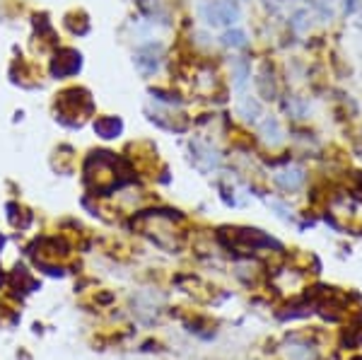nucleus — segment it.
<instances>
[{"instance_id":"9d476101","label":"nucleus","mask_w":362,"mask_h":360,"mask_svg":"<svg viewBox=\"0 0 362 360\" xmlns=\"http://www.w3.org/2000/svg\"><path fill=\"white\" fill-rule=\"evenodd\" d=\"M138 8H140V13H143V15L155 17L162 10V5H160V0H138Z\"/></svg>"},{"instance_id":"ddd939ff","label":"nucleus","mask_w":362,"mask_h":360,"mask_svg":"<svg viewBox=\"0 0 362 360\" xmlns=\"http://www.w3.org/2000/svg\"><path fill=\"white\" fill-rule=\"evenodd\" d=\"M3 245H5V237H3V235H0V249H3Z\"/></svg>"},{"instance_id":"20e7f679","label":"nucleus","mask_w":362,"mask_h":360,"mask_svg":"<svg viewBox=\"0 0 362 360\" xmlns=\"http://www.w3.org/2000/svg\"><path fill=\"white\" fill-rule=\"evenodd\" d=\"M162 58H165V46L162 44H145L136 51L133 61H136L138 71L143 75H155L162 66Z\"/></svg>"},{"instance_id":"1a4fd4ad","label":"nucleus","mask_w":362,"mask_h":360,"mask_svg":"<svg viewBox=\"0 0 362 360\" xmlns=\"http://www.w3.org/2000/svg\"><path fill=\"white\" fill-rule=\"evenodd\" d=\"M223 44L230 46V49H247L249 46V39L242 29H230V32L223 34Z\"/></svg>"},{"instance_id":"7ed1b4c3","label":"nucleus","mask_w":362,"mask_h":360,"mask_svg":"<svg viewBox=\"0 0 362 360\" xmlns=\"http://www.w3.org/2000/svg\"><path fill=\"white\" fill-rule=\"evenodd\" d=\"M201 15L210 27H230L239 20V8L232 0H206Z\"/></svg>"},{"instance_id":"39448f33","label":"nucleus","mask_w":362,"mask_h":360,"mask_svg":"<svg viewBox=\"0 0 362 360\" xmlns=\"http://www.w3.org/2000/svg\"><path fill=\"white\" fill-rule=\"evenodd\" d=\"M189 150H191V162H194V167H196V170H201L203 174H208V172L218 170L220 158H218V153H215V150L210 148L208 143L191 141Z\"/></svg>"},{"instance_id":"9b49d317","label":"nucleus","mask_w":362,"mask_h":360,"mask_svg":"<svg viewBox=\"0 0 362 360\" xmlns=\"http://www.w3.org/2000/svg\"><path fill=\"white\" fill-rule=\"evenodd\" d=\"M285 109H288V114H293L295 119H300V116L305 114V102H300L297 97H293L290 102H285Z\"/></svg>"},{"instance_id":"f03ea898","label":"nucleus","mask_w":362,"mask_h":360,"mask_svg":"<svg viewBox=\"0 0 362 360\" xmlns=\"http://www.w3.org/2000/svg\"><path fill=\"white\" fill-rule=\"evenodd\" d=\"M92 112V100L85 90H66L56 102V114L63 124L83 126L85 116Z\"/></svg>"},{"instance_id":"f257e3e1","label":"nucleus","mask_w":362,"mask_h":360,"mask_svg":"<svg viewBox=\"0 0 362 360\" xmlns=\"http://www.w3.org/2000/svg\"><path fill=\"white\" fill-rule=\"evenodd\" d=\"M85 182L92 191L104 196L119 187V170L112 153H92V158L85 162Z\"/></svg>"},{"instance_id":"f8f14e48","label":"nucleus","mask_w":362,"mask_h":360,"mask_svg":"<svg viewBox=\"0 0 362 360\" xmlns=\"http://www.w3.org/2000/svg\"><path fill=\"white\" fill-rule=\"evenodd\" d=\"M360 8H362V0H343V10H346V15L358 13Z\"/></svg>"},{"instance_id":"423d86ee","label":"nucleus","mask_w":362,"mask_h":360,"mask_svg":"<svg viewBox=\"0 0 362 360\" xmlns=\"http://www.w3.org/2000/svg\"><path fill=\"white\" fill-rule=\"evenodd\" d=\"M80 66H83V58H80L78 51L73 49H61L54 58V66H51V73L56 75V78H66V75H73L80 71Z\"/></svg>"},{"instance_id":"0eeeda50","label":"nucleus","mask_w":362,"mask_h":360,"mask_svg":"<svg viewBox=\"0 0 362 360\" xmlns=\"http://www.w3.org/2000/svg\"><path fill=\"white\" fill-rule=\"evenodd\" d=\"M276 184H278V187H283L285 191L300 189L302 184H305V170H300V167H288V170H280L276 174Z\"/></svg>"},{"instance_id":"6e6552de","label":"nucleus","mask_w":362,"mask_h":360,"mask_svg":"<svg viewBox=\"0 0 362 360\" xmlns=\"http://www.w3.org/2000/svg\"><path fill=\"white\" fill-rule=\"evenodd\" d=\"M95 131L99 138H116L121 131H124V121L119 116H102V119L95 121Z\"/></svg>"}]
</instances>
